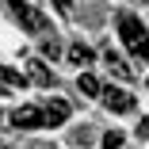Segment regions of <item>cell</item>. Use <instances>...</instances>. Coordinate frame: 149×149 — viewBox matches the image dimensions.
<instances>
[{"instance_id":"6da1fadb","label":"cell","mask_w":149,"mask_h":149,"mask_svg":"<svg viewBox=\"0 0 149 149\" xmlns=\"http://www.w3.org/2000/svg\"><path fill=\"white\" fill-rule=\"evenodd\" d=\"M118 35H123V42H126V50L138 57V61H149V31L141 27V19L138 15H118Z\"/></svg>"},{"instance_id":"7a4b0ae2","label":"cell","mask_w":149,"mask_h":149,"mask_svg":"<svg viewBox=\"0 0 149 149\" xmlns=\"http://www.w3.org/2000/svg\"><path fill=\"white\" fill-rule=\"evenodd\" d=\"M12 126L15 130H38V126H46V107H19V111H12Z\"/></svg>"},{"instance_id":"3957f363","label":"cell","mask_w":149,"mask_h":149,"mask_svg":"<svg viewBox=\"0 0 149 149\" xmlns=\"http://www.w3.org/2000/svg\"><path fill=\"white\" fill-rule=\"evenodd\" d=\"M100 100H103V107H107V111H118V115L134 111V96L126 92V88H115V84H107Z\"/></svg>"},{"instance_id":"277c9868","label":"cell","mask_w":149,"mask_h":149,"mask_svg":"<svg viewBox=\"0 0 149 149\" xmlns=\"http://www.w3.org/2000/svg\"><path fill=\"white\" fill-rule=\"evenodd\" d=\"M12 12L19 15V23L27 27V31H42V35H50V31H46V19H42V12H35L31 4H23V0H12Z\"/></svg>"},{"instance_id":"5b68a950","label":"cell","mask_w":149,"mask_h":149,"mask_svg":"<svg viewBox=\"0 0 149 149\" xmlns=\"http://www.w3.org/2000/svg\"><path fill=\"white\" fill-rule=\"evenodd\" d=\"M27 80H35V84L50 88V84H54V73L46 69V61H38V57H31V61H27Z\"/></svg>"},{"instance_id":"8992f818","label":"cell","mask_w":149,"mask_h":149,"mask_svg":"<svg viewBox=\"0 0 149 149\" xmlns=\"http://www.w3.org/2000/svg\"><path fill=\"white\" fill-rule=\"evenodd\" d=\"M69 111H73V107H69L65 100H50V103H46V126H61L65 118H69Z\"/></svg>"},{"instance_id":"52a82bcc","label":"cell","mask_w":149,"mask_h":149,"mask_svg":"<svg viewBox=\"0 0 149 149\" xmlns=\"http://www.w3.org/2000/svg\"><path fill=\"white\" fill-rule=\"evenodd\" d=\"M103 61H107V69H111L118 80H130V65H126V61H123V57H118L115 50H107V54H103Z\"/></svg>"},{"instance_id":"ba28073f","label":"cell","mask_w":149,"mask_h":149,"mask_svg":"<svg viewBox=\"0 0 149 149\" xmlns=\"http://www.w3.org/2000/svg\"><path fill=\"white\" fill-rule=\"evenodd\" d=\"M92 57H96V54L88 50L84 42H73V46H69V61H73V65H92Z\"/></svg>"},{"instance_id":"9c48e42d","label":"cell","mask_w":149,"mask_h":149,"mask_svg":"<svg viewBox=\"0 0 149 149\" xmlns=\"http://www.w3.org/2000/svg\"><path fill=\"white\" fill-rule=\"evenodd\" d=\"M80 92L84 96H103V84H100V77H92V73H80Z\"/></svg>"},{"instance_id":"30bf717a","label":"cell","mask_w":149,"mask_h":149,"mask_svg":"<svg viewBox=\"0 0 149 149\" xmlns=\"http://www.w3.org/2000/svg\"><path fill=\"white\" fill-rule=\"evenodd\" d=\"M0 84H8V88H23V84H31L23 73H15V69H8V65H0Z\"/></svg>"},{"instance_id":"8fae6325","label":"cell","mask_w":149,"mask_h":149,"mask_svg":"<svg viewBox=\"0 0 149 149\" xmlns=\"http://www.w3.org/2000/svg\"><path fill=\"white\" fill-rule=\"evenodd\" d=\"M42 54H46V57H50V61H54V57H61L65 50H61V46H57V38H54V35H46V38H42Z\"/></svg>"},{"instance_id":"7c38bea8","label":"cell","mask_w":149,"mask_h":149,"mask_svg":"<svg viewBox=\"0 0 149 149\" xmlns=\"http://www.w3.org/2000/svg\"><path fill=\"white\" fill-rule=\"evenodd\" d=\"M103 149H123V134H118V130L103 134Z\"/></svg>"},{"instance_id":"4fadbf2b","label":"cell","mask_w":149,"mask_h":149,"mask_svg":"<svg viewBox=\"0 0 149 149\" xmlns=\"http://www.w3.org/2000/svg\"><path fill=\"white\" fill-rule=\"evenodd\" d=\"M138 134H141V138H149V118H141V123H138Z\"/></svg>"},{"instance_id":"5bb4252c","label":"cell","mask_w":149,"mask_h":149,"mask_svg":"<svg viewBox=\"0 0 149 149\" xmlns=\"http://www.w3.org/2000/svg\"><path fill=\"white\" fill-rule=\"evenodd\" d=\"M54 4H57V12H69V8H73V0H54Z\"/></svg>"}]
</instances>
